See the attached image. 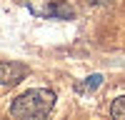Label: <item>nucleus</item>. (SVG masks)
Here are the masks:
<instances>
[{
	"mask_svg": "<svg viewBox=\"0 0 125 120\" xmlns=\"http://www.w3.org/2000/svg\"><path fill=\"white\" fill-rule=\"evenodd\" d=\"M55 105V93L48 88H35L18 95L10 105V115L15 120H43Z\"/></svg>",
	"mask_w": 125,
	"mask_h": 120,
	"instance_id": "1",
	"label": "nucleus"
},
{
	"mask_svg": "<svg viewBox=\"0 0 125 120\" xmlns=\"http://www.w3.org/2000/svg\"><path fill=\"white\" fill-rule=\"evenodd\" d=\"M110 115H113V120H125V95H120L115 103H113Z\"/></svg>",
	"mask_w": 125,
	"mask_h": 120,
	"instance_id": "3",
	"label": "nucleus"
},
{
	"mask_svg": "<svg viewBox=\"0 0 125 120\" xmlns=\"http://www.w3.org/2000/svg\"><path fill=\"white\" fill-rule=\"evenodd\" d=\"M28 75V68L23 63H13V60H8V63H0V85H18L20 80Z\"/></svg>",
	"mask_w": 125,
	"mask_h": 120,
	"instance_id": "2",
	"label": "nucleus"
},
{
	"mask_svg": "<svg viewBox=\"0 0 125 120\" xmlns=\"http://www.w3.org/2000/svg\"><path fill=\"white\" fill-rule=\"evenodd\" d=\"M100 83H103V75H90L85 83H80V85H78V90H95Z\"/></svg>",
	"mask_w": 125,
	"mask_h": 120,
	"instance_id": "4",
	"label": "nucleus"
}]
</instances>
